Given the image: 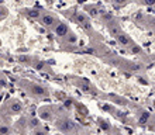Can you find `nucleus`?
Segmentation results:
<instances>
[{
	"label": "nucleus",
	"mask_w": 155,
	"mask_h": 135,
	"mask_svg": "<svg viewBox=\"0 0 155 135\" xmlns=\"http://www.w3.org/2000/svg\"><path fill=\"white\" fill-rule=\"evenodd\" d=\"M40 23H41V25H44V27H47V28H55L59 21H57V18H55L52 14L44 13V14L40 17Z\"/></svg>",
	"instance_id": "f257e3e1"
},
{
	"label": "nucleus",
	"mask_w": 155,
	"mask_h": 135,
	"mask_svg": "<svg viewBox=\"0 0 155 135\" xmlns=\"http://www.w3.org/2000/svg\"><path fill=\"white\" fill-rule=\"evenodd\" d=\"M116 41H117L120 45H123V47H126V48H128V49H130V48H133V47H134V45H135L134 42L131 41V38L128 37L127 34H124V33H123V31H121V33H120V34H118L117 37H116Z\"/></svg>",
	"instance_id": "f03ea898"
},
{
	"label": "nucleus",
	"mask_w": 155,
	"mask_h": 135,
	"mask_svg": "<svg viewBox=\"0 0 155 135\" xmlns=\"http://www.w3.org/2000/svg\"><path fill=\"white\" fill-rule=\"evenodd\" d=\"M74 20L76 21L78 24L83 25V27H86V28H90L89 17H87V14H85V13H82V11H76V13L74 14Z\"/></svg>",
	"instance_id": "7ed1b4c3"
},
{
	"label": "nucleus",
	"mask_w": 155,
	"mask_h": 135,
	"mask_svg": "<svg viewBox=\"0 0 155 135\" xmlns=\"http://www.w3.org/2000/svg\"><path fill=\"white\" fill-rule=\"evenodd\" d=\"M54 31H55V34H57L58 37H66V35L71 33L69 27H68L65 23H61V21L57 24V27L54 28Z\"/></svg>",
	"instance_id": "20e7f679"
},
{
	"label": "nucleus",
	"mask_w": 155,
	"mask_h": 135,
	"mask_svg": "<svg viewBox=\"0 0 155 135\" xmlns=\"http://www.w3.org/2000/svg\"><path fill=\"white\" fill-rule=\"evenodd\" d=\"M107 30H109V34H110L111 37H117L118 34L121 33V30H120V27H118V24H116L114 21H111V23H109L107 24Z\"/></svg>",
	"instance_id": "39448f33"
},
{
	"label": "nucleus",
	"mask_w": 155,
	"mask_h": 135,
	"mask_svg": "<svg viewBox=\"0 0 155 135\" xmlns=\"http://www.w3.org/2000/svg\"><path fill=\"white\" fill-rule=\"evenodd\" d=\"M100 10L97 8V6H87L86 7V14L89 17H92V18H97L99 16H100Z\"/></svg>",
	"instance_id": "423d86ee"
},
{
	"label": "nucleus",
	"mask_w": 155,
	"mask_h": 135,
	"mask_svg": "<svg viewBox=\"0 0 155 135\" xmlns=\"http://www.w3.org/2000/svg\"><path fill=\"white\" fill-rule=\"evenodd\" d=\"M25 14H27V17H30V18H40L41 16H42V13L40 11V10H25Z\"/></svg>",
	"instance_id": "0eeeda50"
},
{
	"label": "nucleus",
	"mask_w": 155,
	"mask_h": 135,
	"mask_svg": "<svg viewBox=\"0 0 155 135\" xmlns=\"http://www.w3.org/2000/svg\"><path fill=\"white\" fill-rule=\"evenodd\" d=\"M100 17H102V20L104 21V23H111L113 21V14H111L110 11H102L100 13Z\"/></svg>",
	"instance_id": "6e6552de"
},
{
	"label": "nucleus",
	"mask_w": 155,
	"mask_h": 135,
	"mask_svg": "<svg viewBox=\"0 0 155 135\" xmlns=\"http://www.w3.org/2000/svg\"><path fill=\"white\" fill-rule=\"evenodd\" d=\"M66 41L69 42V44H75V42L78 41V38H76V35H75V34H72V33H69L68 34V35H66Z\"/></svg>",
	"instance_id": "1a4fd4ad"
},
{
	"label": "nucleus",
	"mask_w": 155,
	"mask_h": 135,
	"mask_svg": "<svg viewBox=\"0 0 155 135\" xmlns=\"http://www.w3.org/2000/svg\"><path fill=\"white\" fill-rule=\"evenodd\" d=\"M113 2V4H116V6H121V4H124L127 2V0H111Z\"/></svg>",
	"instance_id": "9d476101"
},
{
	"label": "nucleus",
	"mask_w": 155,
	"mask_h": 135,
	"mask_svg": "<svg viewBox=\"0 0 155 135\" xmlns=\"http://www.w3.org/2000/svg\"><path fill=\"white\" fill-rule=\"evenodd\" d=\"M143 4H145V6H152V4H155V0H143Z\"/></svg>",
	"instance_id": "9b49d317"
},
{
	"label": "nucleus",
	"mask_w": 155,
	"mask_h": 135,
	"mask_svg": "<svg viewBox=\"0 0 155 135\" xmlns=\"http://www.w3.org/2000/svg\"><path fill=\"white\" fill-rule=\"evenodd\" d=\"M13 110H14V111H20L21 110V104H20V103H16V104L13 106Z\"/></svg>",
	"instance_id": "f8f14e48"
},
{
	"label": "nucleus",
	"mask_w": 155,
	"mask_h": 135,
	"mask_svg": "<svg viewBox=\"0 0 155 135\" xmlns=\"http://www.w3.org/2000/svg\"><path fill=\"white\" fill-rule=\"evenodd\" d=\"M35 68L37 69H44V62H38L37 65H35Z\"/></svg>",
	"instance_id": "ddd939ff"
},
{
	"label": "nucleus",
	"mask_w": 155,
	"mask_h": 135,
	"mask_svg": "<svg viewBox=\"0 0 155 135\" xmlns=\"http://www.w3.org/2000/svg\"><path fill=\"white\" fill-rule=\"evenodd\" d=\"M37 135H44V134H40V132H38V134H37Z\"/></svg>",
	"instance_id": "4468645a"
}]
</instances>
